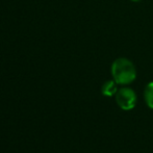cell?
I'll return each instance as SVG.
<instances>
[{"mask_svg": "<svg viewBox=\"0 0 153 153\" xmlns=\"http://www.w3.org/2000/svg\"><path fill=\"white\" fill-rule=\"evenodd\" d=\"M111 75L118 85H129L137 77V70L133 62L125 57L117 59L111 65Z\"/></svg>", "mask_w": 153, "mask_h": 153, "instance_id": "obj_1", "label": "cell"}, {"mask_svg": "<svg viewBox=\"0 0 153 153\" xmlns=\"http://www.w3.org/2000/svg\"><path fill=\"white\" fill-rule=\"evenodd\" d=\"M116 102L120 108L124 111H130L135 106L137 103V94L130 88H121L115 95Z\"/></svg>", "mask_w": 153, "mask_h": 153, "instance_id": "obj_2", "label": "cell"}, {"mask_svg": "<svg viewBox=\"0 0 153 153\" xmlns=\"http://www.w3.org/2000/svg\"><path fill=\"white\" fill-rule=\"evenodd\" d=\"M118 83L115 80H107L105 81L102 85L101 88V93H102L104 96L111 97V96H115L118 92V88H117Z\"/></svg>", "mask_w": 153, "mask_h": 153, "instance_id": "obj_3", "label": "cell"}, {"mask_svg": "<svg viewBox=\"0 0 153 153\" xmlns=\"http://www.w3.org/2000/svg\"><path fill=\"white\" fill-rule=\"evenodd\" d=\"M144 99L149 108L153 109V81L149 82L144 90Z\"/></svg>", "mask_w": 153, "mask_h": 153, "instance_id": "obj_4", "label": "cell"}, {"mask_svg": "<svg viewBox=\"0 0 153 153\" xmlns=\"http://www.w3.org/2000/svg\"><path fill=\"white\" fill-rule=\"evenodd\" d=\"M131 1H134V2H139V1H141V0H131Z\"/></svg>", "mask_w": 153, "mask_h": 153, "instance_id": "obj_5", "label": "cell"}]
</instances>
